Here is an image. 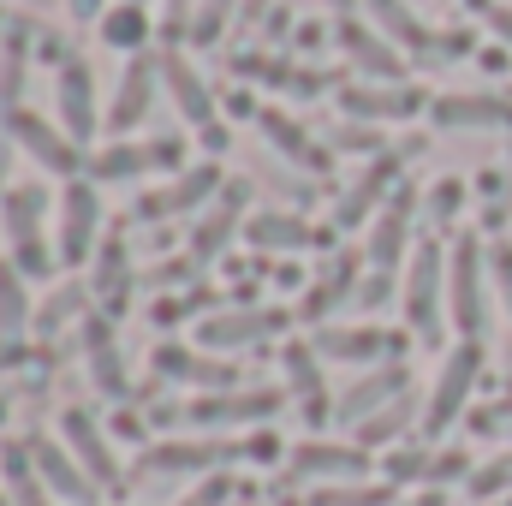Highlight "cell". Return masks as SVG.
<instances>
[{
    "label": "cell",
    "mask_w": 512,
    "mask_h": 506,
    "mask_svg": "<svg viewBox=\"0 0 512 506\" xmlns=\"http://www.w3.org/2000/svg\"><path fill=\"white\" fill-rule=\"evenodd\" d=\"M399 304L417 340H441L447 328V251L435 239H423L405 256V280H399Z\"/></svg>",
    "instance_id": "obj_1"
},
{
    "label": "cell",
    "mask_w": 512,
    "mask_h": 506,
    "mask_svg": "<svg viewBox=\"0 0 512 506\" xmlns=\"http://www.w3.org/2000/svg\"><path fill=\"white\" fill-rule=\"evenodd\" d=\"M477 376H483V340H459L447 358H441V370L429 381V393H423V417H417V429L435 441V435H447L459 417H465V405H471V393H477Z\"/></svg>",
    "instance_id": "obj_2"
},
{
    "label": "cell",
    "mask_w": 512,
    "mask_h": 506,
    "mask_svg": "<svg viewBox=\"0 0 512 506\" xmlns=\"http://www.w3.org/2000/svg\"><path fill=\"white\" fill-rule=\"evenodd\" d=\"M54 251L60 268H84L102 251V185L96 179H66V191L54 197Z\"/></svg>",
    "instance_id": "obj_3"
},
{
    "label": "cell",
    "mask_w": 512,
    "mask_h": 506,
    "mask_svg": "<svg viewBox=\"0 0 512 506\" xmlns=\"http://www.w3.org/2000/svg\"><path fill=\"white\" fill-rule=\"evenodd\" d=\"M447 322L459 340H483L489 328V251L477 239L447 251Z\"/></svg>",
    "instance_id": "obj_4"
},
{
    "label": "cell",
    "mask_w": 512,
    "mask_h": 506,
    "mask_svg": "<svg viewBox=\"0 0 512 506\" xmlns=\"http://www.w3.org/2000/svg\"><path fill=\"white\" fill-rule=\"evenodd\" d=\"M0 131L18 143V155H30V161H36L42 173H54V179H78V167L90 161V149H84L72 131L60 126V120H48V114H36V108H18Z\"/></svg>",
    "instance_id": "obj_5"
},
{
    "label": "cell",
    "mask_w": 512,
    "mask_h": 506,
    "mask_svg": "<svg viewBox=\"0 0 512 506\" xmlns=\"http://www.w3.org/2000/svg\"><path fill=\"white\" fill-rule=\"evenodd\" d=\"M429 102H435V96H423L411 78H399V84L352 78V84L340 90V108H346L352 120H364V126H405V120L429 114Z\"/></svg>",
    "instance_id": "obj_6"
},
{
    "label": "cell",
    "mask_w": 512,
    "mask_h": 506,
    "mask_svg": "<svg viewBox=\"0 0 512 506\" xmlns=\"http://www.w3.org/2000/svg\"><path fill=\"white\" fill-rule=\"evenodd\" d=\"M310 346L322 352V364H364V370H376V364H393V352H405V334L376 328V322H358V328L322 322Z\"/></svg>",
    "instance_id": "obj_7"
},
{
    "label": "cell",
    "mask_w": 512,
    "mask_h": 506,
    "mask_svg": "<svg viewBox=\"0 0 512 506\" xmlns=\"http://www.w3.org/2000/svg\"><path fill=\"white\" fill-rule=\"evenodd\" d=\"M54 108H60V126L72 131L84 149L96 143V131H102V102H96V72H90L84 54H66V60H60V72H54Z\"/></svg>",
    "instance_id": "obj_8"
},
{
    "label": "cell",
    "mask_w": 512,
    "mask_h": 506,
    "mask_svg": "<svg viewBox=\"0 0 512 506\" xmlns=\"http://www.w3.org/2000/svg\"><path fill=\"white\" fill-rule=\"evenodd\" d=\"M286 399L280 393H262V387H221V393H197L179 405L185 423L197 429H233V423H268Z\"/></svg>",
    "instance_id": "obj_9"
},
{
    "label": "cell",
    "mask_w": 512,
    "mask_h": 506,
    "mask_svg": "<svg viewBox=\"0 0 512 506\" xmlns=\"http://www.w3.org/2000/svg\"><path fill=\"white\" fill-rule=\"evenodd\" d=\"M286 465L304 483H358V477L376 471V453L358 447V441H298L286 453Z\"/></svg>",
    "instance_id": "obj_10"
},
{
    "label": "cell",
    "mask_w": 512,
    "mask_h": 506,
    "mask_svg": "<svg viewBox=\"0 0 512 506\" xmlns=\"http://www.w3.org/2000/svg\"><path fill=\"white\" fill-rule=\"evenodd\" d=\"M245 447L239 441H149L137 471L149 477H197V471H221V465H239Z\"/></svg>",
    "instance_id": "obj_11"
},
{
    "label": "cell",
    "mask_w": 512,
    "mask_h": 506,
    "mask_svg": "<svg viewBox=\"0 0 512 506\" xmlns=\"http://www.w3.org/2000/svg\"><path fill=\"white\" fill-rule=\"evenodd\" d=\"M245 209H251V185H245V179H227L221 197H215V203L197 215V227H191V262H215V256H227L233 233L251 227Z\"/></svg>",
    "instance_id": "obj_12"
},
{
    "label": "cell",
    "mask_w": 512,
    "mask_h": 506,
    "mask_svg": "<svg viewBox=\"0 0 512 506\" xmlns=\"http://www.w3.org/2000/svg\"><path fill=\"white\" fill-rule=\"evenodd\" d=\"M60 441L72 447V459L90 471L96 489H114V483H120V453H114L108 429H102L84 405H66V411H60Z\"/></svg>",
    "instance_id": "obj_13"
},
{
    "label": "cell",
    "mask_w": 512,
    "mask_h": 506,
    "mask_svg": "<svg viewBox=\"0 0 512 506\" xmlns=\"http://www.w3.org/2000/svg\"><path fill=\"white\" fill-rule=\"evenodd\" d=\"M78 346H84V364H90L96 393H108L114 405H126L131 399V376H126V358H120V340H114V316L90 310L84 328H78Z\"/></svg>",
    "instance_id": "obj_14"
},
{
    "label": "cell",
    "mask_w": 512,
    "mask_h": 506,
    "mask_svg": "<svg viewBox=\"0 0 512 506\" xmlns=\"http://www.w3.org/2000/svg\"><path fill=\"white\" fill-rule=\"evenodd\" d=\"M155 90H161V54H131L120 84H114V108H108V131L131 137V131L149 120L155 108Z\"/></svg>",
    "instance_id": "obj_15"
},
{
    "label": "cell",
    "mask_w": 512,
    "mask_h": 506,
    "mask_svg": "<svg viewBox=\"0 0 512 506\" xmlns=\"http://www.w3.org/2000/svg\"><path fill=\"white\" fill-rule=\"evenodd\" d=\"M221 167L215 161H197V167H185V173H173L161 191H143V203H137V221H155V215H185V209H209L215 197H221Z\"/></svg>",
    "instance_id": "obj_16"
},
{
    "label": "cell",
    "mask_w": 512,
    "mask_h": 506,
    "mask_svg": "<svg viewBox=\"0 0 512 506\" xmlns=\"http://www.w3.org/2000/svg\"><path fill=\"white\" fill-rule=\"evenodd\" d=\"M286 322H292V316H286V310H274V304H262V310H221V316L197 322V346H203V352H239V346H262V340H274Z\"/></svg>",
    "instance_id": "obj_17"
},
{
    "label": "cell",
    "mask_w": 512,
    "mask_h": 506,
    "mask_svg": "<svg viewBox=\"0 0 512 506\" xmlns=\"http://www.w3.org/2000/svg\"><path fill=\"white\" fill-rule=\"evenodd\" d=\"M417 191H393V197H382V215H376V227H370V245H364V256H370V268H382V274H399V256H411L417 245H411V221H417Z\"/></svg>",
    "instance_id": "obj_18"
},
{
    "label": "cell",
    "mask_w": 512,
    "mask_h": 506,
    "mask_svg": "<svg viewBox=\"0 0 512 506\" xmlns=\"http://www.w3.org/2000/svg\"><path fill=\"white\" fill-rule=\"evenodd\" d=\"M429 120L441 131H507L512 102L501 90H447L429 102Z\"/></svg>",
    "instance_id": "obj_19"
},
{
    "label": "cell",
    "mask_w": 512,
    "mask_h": 506,
    "mask_svg": "<svg viewBox=\"0 0 512 506\" xmlns=\"http://www.w3.org/2000/svg\"><path fill=\"white\" fill-rule=\"evenodd\" d=\"M24 447H30V459H36V471H42V483L54 489V501L66 506H90L102 489L90 483V471L72 459V447L60 441V435H24Z\"/></svg>",
    "instance_id": "obj_20"
},
{
    "label": "cell",
    "mask_w": 512,
    "mask_h": 506,
    "mask_svg": "<svg viewBox=\"0 0 512 506\" xmlns=\"http://www.w3.org/2000/svg\"><path fill=\"white\" fill-rule=\"evenodd\" d=\"M334 42L346 48V60L358 66V78H376V84H399L405 78V54L393 36H376L370 24L358 18H334Z\"/></svg>",
    "instance_id": "obj_21"
},
{
    "label": "cell",
    "mask_w": 512,
    "mask_h": 506,
    "mask_svg": "<svg viewBox=\"0 0 512 506\" xmlns=\"http://www.w3.org/2000/svg\"><path fill=\"white\" fill-rule=\"evenodd\" d=\"M161 90H167V102L179 108V120H185V126L203 131V126H215V120H221L209 78H203V72H197L179 48H167V54H161Z\"/></svg>",
    "instance_id": "obj_22"
},
{
    "label": "cell",
    "mask_w": 512,
    "mask_h": 506,
    "mask_svg": "<svg viewBox=\"0 0 512 506\" xmlns=\"http://www.w3.org/2000/svg\"><path fill=\"white\" fill-rule=\"evenodd\" d=\"M155 376L161 381H185V387H209V393H221V387H239V370L227 364V358H215V352H203V346H155Z\"/></svg>",
    "instance_id": "obj_23"
},
{
    "label": "cell",
    "mask_w": 512,
    "mask_h": 506,
    "mask_svg": "<svg viewBox=\"0 0 512 506\" xmlns=\"http://www.w3.org/2000/svg\"><path fill=\"white\" fill-rule=\"evenodd\" d=\"M251 120H256V131H262V137H268V143H274V149H280L286 161H292V167L328 173L334 149H328V143H316V137H310V131L298 126V120H292L286 108H274V102H256V114H251Z\"/></svg>",
    "instance_id": "obj_24"
},
{
    "label": "cell",
    "mask_w": 512,
    "mask_h": 506,
    "mask_svg": "<svg viewBox=\"0 0 512 506\" xmlns=\"http://www.w3.org/2000/svg\"><path fill=\"white\" fill-rule=\"evenodd\" d=\"M399 393H411V376H405V364H376V370H364V376L352 381L340 399H334V411H340V423H364V417H376L382 405H393Z\"/></svg>",
    "instance_id": "obj_25"
},
{
    "label": "cell",
    "mask_w": 512,
    "mask_h": 506,
    "mask_svg": "<svg viewBox=\"0 0 512 506\" xmlns=\"http://www.w3.org/2000/svg\"><path fill=\"white\" fill-rule=\"evenodd\" d=\"M30 42H36V24L30 18H12L0 30V126L24 108V78H30Z\"/></svg>",
    "instance_id": "obj_26"
},
{
    "label": "cell",
    "mask_w": 512,
    "mask_h": 506,
    "mask_svg": "<svg viewBox=\"0 0 512 506\" xmlns=\"http://www.w3.org/2000/svg\"><path fill=\"white\" fill-rule=\"evenodd\" d=\"M280 364H286V393L298 399V411H304L310 423H322V417L334 411V399H328V387H322V352L304 346V340H292V346L280 352Z\"/></svg>",
    "instance_id": "obj_27"
},
{
    "label": "cell",
    "mask_w": 512,
    "mask_h": 506,
    "mask_svg": "<svg viewBox=\"0 0 512 506\" xmlns=\"http://www.w3.org/2000/svg\"><path fill=\"white\" fill-rule=\"evenodd\" d=\"M96 36H102V48H114V54H149V36H155V12H149V0H114L102 18H96Z\"/></svg>",
    "instance_id": "obj_28"
},
{
    "label": "cell",
    "mask_w": 512,
    "mask_h": 506,
    "mask_svg": "<svg viewBox=\"0 0 512 506\" xmlns=\"http://www.w3.org/2000/svg\"><path fill=\"white\" fill-rule=\"evenodd\" d=\"M131 251H126V239H108L102 251H96V274H90V292H96V310L102 316H126V304H131Z\"/></svg>",
    "instance_id": "obj_29"
},
{
    "label": "cell",
    "mask_w": 512,
    "mask_h": 506,
    "mask_svg": "<svg viewBox=\"0 0 512 506\" xmlns=\"http://www.w3.org/2000/svg\"><path fill=\"white\" fill-rule=\"evenodd\" d=\"M54 215V197L42 185H6L0 191V227H6V245H24V239H42Z\"/></svg>",
    "instance_id": "obj_30"
},
{
    "label": "cell",
    "mask_w": 512,
    "mask_h": 506,
    "mask_svg": "<svg viewBox=\"0 0 512 506\" xmlns=\"http://www.w3.org/2000/svg\"><path fill=\"white\" fill-rule=\"evenodd\" d=\"M0 489L12 495V506H54V489L42 483L24 441H0Z\"/></svg>",
    "instance_id": "obj_31"
},
{
    "label": "cell",
    "mask_w": 512,
    "mask_h": 506,
    "mask_svg": "<svg viewBox=\"0 0 512 506\" xmlns=\"http://www.w3.org/2000/svg\"><path fill=\"white\" fill-rule=\"evenodd\" d=\"M90 179L96 185H126V179H143V173H155V155H149V143H131V137H114V143H102L90 161Z\"/></svg>",
    "instance_id": "obj_32"
},
{
    "label": "cell",
    "mask_w": 512,
    "mask_h": 506,
    "mask_svg": "<svg viewBox=\"0 0 512 506\" xmlns=\"http://www.w3.org/2000/svg\"><path fill=\"white\" fill-rule=\"evenodd\" d=\"M393 173H399V155H376V167H370L346 197H340L334 221H340V227H364V221H370V209H376V197H393V191H387V185H393Z\"/></svg>",
    "instance_id": "obj_33"
},
{
    "label": "cell",
    "mask_w": 512,
    "mask_h": 506,
    "mask_svg": "<svg viewBox=\"0 0 512 506\" xmlns=\"http://www.w3.org/2000/svg\"><path fill=\"white\" fill-rule=\"evenodd\" d=\"M245 239H251L256 251H304V245L316 239V227H310L304 215H286V209H262V215H251Z\"/></svg>",
    "instance_id": "obj_34"
},
{
    "label": "cell",
    "mask_w": 512,
    "mask_h": 506,
    "mask_svg": "<svg viewBox=\"0 0 512 506\" xmlns=\"http://www.w3.org/2000/svg\"><path fill=\"white\" fill-rule=\"evenodd\" d=\"M90 304H96V292L84 286V280H66V286H54L42 304H36V334H60V328H84V316H90Z\"/></svg>",
    "instance_id": "obj_35"
},
{
    "label": "cell",
    "mask_w": 512,
    "mask_h": 506,
    "mask_svg": "<svg viewBox=\"0 0 512 506\" xmlns=\"http://www.w3.org/2000/svg\"><path fill=\"white\" fill-rule=\"evenodd\" d=\"M36 328V298H30V280L12 268V262H0V334L6 340H24Z\"/></svg>",
    "instance_id": "obj_36"
},
{
    "label": "cell",
    "mask_w": 512,
    "mask_h": 506,
    "mask_svg": "<svg viewBox=\"0 0 512 506\" xmlns=\"http://www.w3.org/2000/svg\"><path fill=\"white\" fill-rule=\"evenodd\" d=\"M411 417H423V405H417L411 393H399L393 405H382L376 417H364V423L352 429V441H358V447H370V453H382L393 435H405V429H411Z\"/></svg>",
    "instance_id": "obj_37"
},
{
    "label": "cell",
    "mask_w": 512,
    "mask_h": 506,
    "mask_svg": "<svg viewBox=\"0 0 512 506\" xmlns=\"http://www.w3.org/2000/svg\"><path fill=\"white\" fill-rule=\"evenodd\" d=\"M364 6H370V18L382 24V36H393L405 54H429V48H435V36L411 18V6H405V0H364Z\"/></svg>",
    "instance_id": "obj_38"
},
{
    "label": "cell",
    "mask_w": 512,
    "mask_h": 506,
    "mask_svg": "<svg viewBox=\"0 0 512 506\" xmlns=\"http://www.w3.org/2000/svg\"><path fill=\"white\" fill-rule=\"evenodd\" d=\"M399 501V489L393 483H370V477H358V483H322V489H310L304 506H393Z\"/></svg>",
    "instance_id": "obj_39"
},
{
    "label": "cell",
    "mask_w": 512,
    "mask_h": 506,
    "mask_svg": "<svg viewBox=\"0 0 512 506\" xmlns=\"http://www.w3.org/2000/svg\"><path fill=\"white\" fill-rule=\"evenodd\" d=\"M233 18H239V0H197V6H191V24H185V42L215 48Z\"/></svg>",
    "instance_id": "obj_40"
},
{
    "label": "cell",
    "mask_w": 512,
    "mask_h": 506,
    "mask_svg": "<svg viewBox=\"0 0 512 506\" xmlns=\"http://www.w3.org/2000/svg\"><path fill=\"white\" fill-rule=\"evenodd\" d=\"M352 286H358V256H340V262H334V274H328V280L310 292V304H304V322H322L334 304H346V292H352Z\"/></svg>",
    "instance_id": "obj_41"
},
{
    "label": "cell",
    "mask_w": 512,
    "mask_h": 506,
    "mask_svg": "<svg viewBox=\"0 0 512 506\" xmlns=\"http://www.w3.org/2000/svg\"><path fill=\"white\" fill-rule=\"evenodd\" d=\"M382 477L393 489H411V483H423L429 489V477H435V453L429 447H393L382 459Z\"/></svg>",
    "instance_id": "obj_42"
},
{
    "label": "cell",
    "mask_w": 512,
    "mask_h": 506,
    "mask_svg": "<svg viewBox=\"0 0 512 506\" xmlns=\"http://www.w3.org/2000/svg\"><path fill=\"white\" fill-rule=\"evenodd\" d=\"M423 215L447 233V227L465 215V179H435V185L423 191Z\"/></svg>",
    "instance_id": "obj_43"
},
{
    "label": "cell",
    "mask_w": 512,
    "mask_h": 506,
    "mask_svg": "<svg viewBox=\"0 0 512 506\" xmlns=\"http://www.w3.org/2000/svg\"><path fill=\"white\" fill-rule=\"evenodd\" d=\"M24 280H48L54 268H60V251L48 245V239H24V245H12V256H6Z\"/></svg>",
    "instance_id": "obj_44"
},
{
    "label": "cell",
    "mask_w": 512,
    "mask_h": 506,
    "mask_svg": "<svg viewBox=\"0 0 512 506\" xmlns=\"http://www.w3.org/2000/svg\"><path fill=\"white\" fill-rule=\"evenodd\" d=\"M328 149H364V155H387V149H382V131H370L364 120L340 126L334 137H328Z\"/></svg>",
    "instance_id": "obj_45"
},
{
    "label": "cell",
    "mask_w": 512,
    "mask_h": 506,
    "mask_svg": "<svg viewBox=\"0 0 512 506\" xmlns=\"http://www.w3.org/2000/svg\"><path fill=\"white\" fill-rule=\"evenodd\" d=\"M489 286H495L501 310L512 316V245H495V251H489Z\"/></svg>",
    "instance_id": "obj_46"
},
{
    "label": "cell",
    "mask_w": 512,
    "mask_h": 506,
    "mask_svg": "<svg viewBox=\"0 0 512 506\" xmlns=\"http://www.w3.org/2000/svg\"><path fill=\"white\" fill-rule=\"evenodd\" d=\"M465 483H471V495H477V501L501 495V489H512V459H501V465H483V471H471Z\"/></svg>",
    "instance_id": "obj_47"
},
{
    "label": "cell",
    "mask_w": 512,
    "mask_h": 506,
    "mask_svg": "<svg viewBox=\"0 0 512 506\" xmlns=\"http://www.w3.org/2000/svg\"><path fill=\"white\" fill-rule=\"evenodd\" d=\"M393 292H399V274H382V268H370V274H364V286H358V304H364V310H382Z\"/></svg>",
    "instance_id": "obj_48"
},
{
    "label": "cell",
    "mask_w": 512,
    "mask_h": 506,
    "mask_svg": "<svg viewBox=\"0 0 512 506\" xmlns=\"http://www.w3.org/2000/svg\"><path fill=\"white\" fill-rule=\"evenodd\" d=\"M239 447H245V459H251V465H274V459H286V447H280V435H274V429H256L251 441H239Z\"/></svg>",
    "instance_id": "obj_49"
},
{
    "label": "cell",
    "mask_w": 512,
    "mask_h": 506,
    "mask_svg": "<svg viewBox=\"0 0 512 506\" xmlns=\"http://www.w3.org/2000/svg\"><path fill=\"white\" fill-rule=\"evenodd\" d=\"M483 24L495 30L501 48H512V0H489V6H483Z\"/></svg>",
    "instance_id": "obj_50"
},
{
    "label": "cell",
    "mask_w": 512,
    "mask_h": 506,
    "mask_svg": "<svg viewBox=\"0 0 512 506\" xmlns=\"http://www.w3.org/2000/svg\"><path fill=\"white\" fill-rule=\"evenodd\" d=\"M24 364H30V346L0 334V376H12V370H24Z\"/></svg>",
    "instance_id": "obj_51"
},
{
    "label": "cell",
    "mask_w": 512,
    "mask_h": 506,
    "mask_svg": "<svg viewBox=\"0 0 512 506\" xmlns=\"http://www.w3.org/2000/svg\"><path fill=\"white\" fill-rule=\"evenodd\" d=\"M268 12H274V0H239V18L245 24H268Z\"/></svg>",
    "instance_id": "obj_52"
},
{
    "label": "cell",
    "mask_w": 512,
    "mask_h": 506,
    "mask_svg": "<svg viewBox=\"0 0 512 506\" xmlns=\"http://www.w3.org/2000/svg\"><path fill=\"white\" fill-rule=\"evenodd\" d=\"M114 429L131 435V441H143V417H137V411H120V417H114ZM143 447H149V441H143Z\"/></svg>",
    "instance_id": "obj_53"
},
{
    "label": "cell",
    "mask_w": 512,
    "mask_h": 506,
    "mask_svg": "<svg viewBox=\"0 0 512 506\" xmlns=\"http://www.w3.org/2000/svg\"><path fill=\"white\" fill-rule=\"evenodd\" d=\"M0 429H6V399H0Z\"/></svg>",
    "instance_id": "obj_54"
},
{
    "label": "cell",
    "mask_w": 512,
    "mask_h": 506,
    "mask_svg": "<svg viewBox=\"0 0 512 506\" xmlns=\"http://www.w3.org/2000/svg\"><path fill=\"white\" fill-rule=\"evenodd\" d=\"M0 506H12V495H6V489H0Z\"/></svg>",
    "instance_id": "obj_55"
},
{
    "label": "cell",
    "mask_w": 512,
    "mask_h": 506,
    "mask_svg": "<svg viewBox=\"0 0 512 506\" xmlns=\"http://www.w3.org/2000/svg\"><path fill=\"white\" fill-rule=\"evenodd\" d=\"M334 6H352V0H334Z\"/></svg>",
    "instance_id": "obj_56"
},
{
    "label": "cell",
    "mask_w": 512,
    "mask_h": 506,
    "mask_svg": "<svg viewBox=\"0 0 512 506\" xmlns=\"http://www.w3.org/2000/svg\"><path fill=\"white\" fill-rule=\"evenodd\" d=\"M0 30H6V24H0Z\"/></svg>",
    "instance_id": "obj_57"
}]
</instances>
